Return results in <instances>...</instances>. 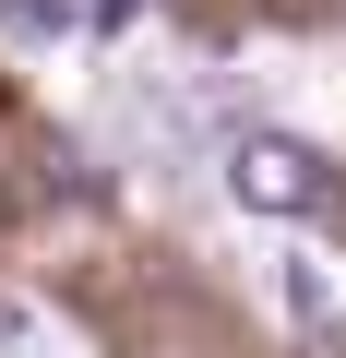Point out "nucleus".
Wrapping results in <instances>:
<instances>
[{
  "label": "nucleus",
  "mask_w": 346,
  "mask_h": 358,
  "mask_svg": "<svg viewBox=\"0 0 346 358\" xmlns=\"http://www.w3.org/2000/svg\"><path fill=\"white\" fill-rule=\"evenodd\" d=\"M227 192H239L251 215H310V203H322V155H310V143H287V131H239Z\"/></svg>",
  "instance_id": "f257e3e1"
},
{
  "label": "nucleus",
  "mask_w": 346,
  "mask_h": 358,
  "mask_svg": "<svg viewBox=\"0 0 346 358\" xmlns=\"http://www.w3.org/2000/svg\"><path fill=\"white\" fill-rule=\"evenodd\" d=\"M0 36H24V48L72 36V0H0Z\"/></svg>",
  "instance_id": "f03ea898"
}]
</instances>
